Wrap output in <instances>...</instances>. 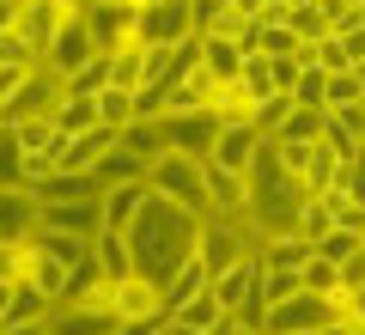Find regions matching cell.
Listing matches in <instances>:
<instances>
[{
	"label": "cell",
	"mask_w": 365,
	"mask_h": 335,
	"mask_svg": "<svg viewBox=\"0 0 365 335\" xmlns=\"http://www.w3.org/2000/svg\"><path fill=\"white\" fill-rule=\"evenodd\" d=\"M122 238H128V250H134V274H153V281L165 286L182 262L195 256V244H201V214L165 201V195H146V207L134 214V226H128Z\"/></svg>",
	"instance_id": "6da1fadb"
},
{
	"label": "cell",
	"mask_w": 365,
	"mask_h": 335,
	"mask_svg": "<svg viewBox=\"0 0 365 335\" xmlns=\"http://www.w3.org/2000/svg\"><path fill=\"white\" fill-rule=\"evenodd\" d=\"M250 226H256L262 244H274V238H292L299 232V207H304V183L292 177L280 159H274L268 134H262V153L256 165H250Z\"/></svg>",
	"instance_id": "7a4b0ae2"
},
{
	"label": "cell",
	"mask_w": 365,
	"mask_h": 335,
	"mask_svg": "<svg viewBox=\"0 0 365 335\" xmlns=\"http://www.w3.org/2000/svg\"><path fill=\"white\" fill-rule=\"evenodd\" d=\"M146 189L165 195V201H177V207H189V214H201V219L213 214V207H207V159L165 153L153 171H146Z\"/></svg>",
	"instance_id": "3957f363"
},
{
	"label": "cell",
	"mask_w": 365,
	"mask_h": 335,
	"mask_svg": "<svg viewBox=\"0 0 365 335\" xmlns=\"http://www.w3.org/2000/svg\"><path fill=\"white\" fill-rule=\"evenodd\" d=\"M250 250H262V238H256V226H250V219H220V214L201 219L195 256L207 262V274H220V269H232V262H244Z\"/></svg>",
	"instance_id": "277c9868"
},
{
	"label": "cell",
	"mask_w": 365,
	"mask_h": 335,
	"mask_svg": "<svg viewBox=\"0 0 365 335\" xmlns=\"http://www.w3.org/2000/svg\"><path fill=\"white\" fill-rule=\"evenodd\" d=\"M61 98H67V79L49 74V67H31V74L19 79V91H13V104H6V116H0V122H37V116L55 122Z\"/></svg>",
	"instance_id": "5b68a950"
},
{
	"label": "cell",
	"mask_w": 365,
	"mask_h": 335,
	"mask_svg": "<svg viewBox=\"0 0 365 335\" xmlns=\"http://www.w3.org/2000/svg\"><path fill=\"white\" fill-rule=\"evenodd\" d=\"M329 323H335V305L317 293H292L280 299V305H268V317H262V335H323Z\"/></svg>",
	"instance_id": "8992f818"
},
{
	"label": "cell",
	"mask_w": 365,
	"mask_h": 335,
	"mask_svg": "<svg viewBox=\"0 0 365 335\" xmlns=\"http://www.w3.org/2000/svg\"><path fill=\"white\" fill-rule=\"evenodd\" d=\"M91 55H104V49H98V37H91L86 13L73 6V13H67V25L55 31V43H49V55H43V67H49V74H61V79H73Z\"/></svg>",
	"instance_id": "52a82bcc"
},
{
	"label": "cell",
	"mask_w": 365,
	"mask_h": 335,
	"mask_svg": "<svg viewBox=\"0 0 365 335\" xmlns=\"http://www.w3.org/2000/svg\"><path fill=\"white\" fill-rule=\"evenodd\" d=\"M116 146H122V134L98 122V129L67 134V141H61V153H55V171H67V177H98V165H104Z\"/></svg>",
	"instance_id": "ba28073f"
},
{
	"label": "cell",
	"mask_w": 365,
	"mask_h": 335,
	"mask_svg": "<svg viewBox=\"0 0 365 335\" xmlns=\"http://www.w3.org/2000/svg\"><path fill=\"white\" fill-rule=\"evenodd\" d=\"M134 31H140V43H165V49H177L182 37H195V25H189V0L134 6Z\"/></svg>",
	"instance_id": "9c48e42d"
},
{
	"label": "cell",
	"mask_w": 365,
	"mask_h": 335,
	"mask_svg": "<svg viewBox=\"0 0 365 335\" xmlns=\"http://www.w3.org/2000/svg\"><path fill=\"white\" fill-rule=\"evenodd\" d=\"M73 6H79V0H19V25H13V31L37 49V61L49 55L55 31L67 25V13H73Z\"/></svg>",
	"instance_id": "30bf717a"
},
{
	"label": "cell",
	"mask_w": 365,
	"mask_h": 335,
	"mask_svg": "<svg viewBox=\"0 0 365 335\" xmlns=\"http://www.w3.org/2000/svg\"><path fill=\"white\" fill-rule=\"evenodd\" d=\"M165 141H170V153L207 159L213 141H220V116H213V110H182V116H165Z\"/></svg>",
	"instance_id": "8fae6325"
},
{
	"label": "cell",
	"mask_w": 365,
	"mask_h": 335,
	"mask_svg": "<svg viewBox=\"0 0 365 335\" xmlns=\"http://www.w3.org/2000/svg\"><path fill=\"white\" fill-rule=\"evenodd\" d=\"M140 317H153V323L170 317V311H165V286H158L153 274H128V281H116V323H140Z\"/></svg>",
	"instance_id": "7c38bea8"
},
{
	"label": "cell",
	"mask_w": 365,
	"mask_h": 335,
	"mask_svg": "<svg viewBox=\"0 0 365 335\" xmlns=\"http://www.w3.org/2000/svg\"><path fill=\"white\" fill-rule=\"evenodd\" d=\"M37 226H49V232H67V238H86V244H98V232H104V195L98 201H55L43 207Z\"/></svg>",
	"instance_id": "4fadbf2b"
},
{
	"label": "cell",
	"mask_w": 365,
	"mask_h": 335,
	"mask_svg": "<svg viewBox=\"0 0 365 335\" xmlns=\"http://www.w3.org/2000/svg\"><path fill=\"white\" fill-rule=\"evenodd\" d=\"M37 219H43V207L31 189H0V244H31Z\"/></svg>",
	"instance_id": "5bb4252c"
},
{
	"label": "cell",
	"mask_w": 365,
	"mask_h": 335,
	"mask_svg": "<svg viewBox=\"0 0 365 335\" xmlns=\"http://www.w3.org/2000/svg\"><path fill=\"white\" fill-rule=\"evenodd\" d=\"M256 274H262V250H250L244 262L220 269V274H213V286H207L213 305H220V311H244V305H250V293H256Z\"/></svg>",
	"instance_id": "9a60e30c"
},
{
	"label": "cell",
	"mask_w": 365,
	"mask_h": 335,
	"mask_svg": "<svg viewBox=\"0 0 365 335\" xmlns=\"http://www.w3.org/2000/svg\"><path fill=\"white\" fill-rule=\"evenodd\" d=\"M207 207L220 219H250V183L237 177V171L213 165V159H207Z\"/></svg>",
	"instance_id": "2e32d148"
},
{
	"label": "cell",
	"mask_w": 365,
	"mask_h": 335,
	"mask_svg": "<svg viewBox=\"0 0 365 335\" xmlns=\"http://www.w3.org/2000/svg\"><path fill=\"white\" fill-rule=\"evenodd\" d=\"M256 153H262V129H220V141H213V165H225V171H237V177H250V165H256Z\"/></svg>",
	"instance_id": "e0dca14e"
},
{
	"label": "cell",
	"mask_w": 365,
	"mask_h": 335,
	"mask_svg": "<svg viewBox=\"0 0 365 335\" xmlns=\"http://www.w3.org/2000/svg\"><path fill=\"white\" fill-rule=\"evenodd\" d=\"M146 195H153L146 183H110L104 189V232H128L134 214L146 207Z\"/></svg>",
	"instance_id": "ac0fdd59"
},
{
	"label": "cell",
	"mask_w": 365,
	"mask_h": 335,
	"mask_svg": "<svg viewBox=\"0 0 365 335\" xmlns=\"http://www.w3.org/2000/svg\"><path fill=\"white\" fill-rule=\"evenodd\" d=\"M341 189H347V165H341V159L329 153L323 141H317V153H311V171H304V195L329 201V195H341Z\"/></svg>",
	"instance_id": "d6986e66"
},
{
	"label": "cell",
	"mask_w": 365,
	"mask_h": 335,
	"mask_svg": "<svg viewBox=\"0 0 365 335\" xmlns=\"http://www.w3.org/2000/svg\"><path fill=\"white\" fill-rule=\"evenodd\" d=\"M122 153H134L146 171H153L158 159L170 153V141H165V122H128V129H122Z\"/></svg>",
	"instance_id": "ffe728a7"
},
{
	"label": "cell",
	"mask_w": 365,
	"mask_h": 335,
	"mask_svg": "<svg viewBox=\"0 0 365 335\" xmlns=\"http://www.w3.org/2000/svg\"><path fill=\"white\" fill-rule=\"evenodd\" d=\"M207 286H213L207 262H201V256H189V262H182V269L165 281V311H177V305H189V299H201Z\"/></svg>",
	"instance_id": "44dd1931"
},
{
	"label": "cell",
	"mask_w": 365,
	"mask_h": 335,
	"mask_svg": "<svg viewBox=\"0 0 365 335\" xmlns=\"http://www.w3.org/2000/svg\"><path fill=\"white\" fill-rule=\"evenodd\" d=\"M98 177H67V171H55V177L37 183V207H55V201H98Z\"/></svg>",
	"instance_id": "7402d4cb"
},
{
	"label": "cell",
	"mask_w": 365,
	"mask_h": 335,
	"mask_svg": "<svg viewBox=\"0 0 365 335\" xmlns=\"http://www.w3.org/2000/svg\"><path fill=\"white\" fill-rule=\"evenodd\" d=\"M91 256H98V269H104V281H110V286L134 274V250H128V238H122V232H98Z\"/></svg>",
	"instance_id": "603a6c76"
},
{
	"label": "cell",
	"mask_w": 365,
	"mask_h": 335,
	"mask_svg": "<svg viewBox=\"0 0 365 335\" xmlns=\"http://www.w3.org/2000/svg\"><path fill=\"white\" fill-rule=\"evenodd\" d=\"M201 67H207L220 86H232V79L244 74V49H237L232 37H201Z\"/></svg>",
	"instance_id": "cb8c5ba5"
},
{
	"label": "cell",
	"mask_w": 365,
	"mask_h": 335,
	"mask_svg": "<svg viewBox=\"0 0 365 335\" xmlns=\"http://www.w3.org/2000/svg\"><path fill=\"white\" fill-rule=\"evenodd\" d=\"M31 250H37V256H49V262H61V269H73V262H86V256H91V244H86V238L49 232V226H37V238H31Z\"/></svg>",
	"instance_id": "d4e9b609"
},
{
	"label": "cell",
	"mask_w": 365,
	"mask_h": 335,
	"mask_svg": "<svg viewBox=\"0 0 365 335\" xmlns=\"http://www.w3.org/2000/svg\"><path fill=\"white\" fill-rule=\"evenodd\" d=\"M110 86H122V91L146 86V43H128V49L110 55Z\"/></svg>",
	"instance_id": "484cf974"
},
{
	"label": "cell",
	"mask_w": 365,
	"mask_h": 335,
	"mask_svg": "<svg viewBox=\"0 0 365 335\" xmlns=\"http://www.w3.org/2000/svg\"><path fill=\"white\" fill-rule=\"evenodd\" d=\"M0 189H25V146L13 122H0Z\"/></svg>",
	"instance_id": "4316f807"
},
{
	"label": "cell",
	"mask_w": 365,
	"mask_h": 335,
	"mask_svg": "<svg viewBox=\"0 0 365 335\" xmlns=\"http://www.w3.org/2000/svg\"><path fill=\"white\" fill-rule=\"evenodd\" d=\"M37 274V250L31 244H0V286H25Z\"/></svg>",
	"instance_id": "83f0119b"
},
{
	"label": "cell",
	"mask_w": 365,
	"mask_h": 335,
	"mask_svg": "<svg viewBox=\"0 0 365 335\" xmlns=\"http://www.w3.org/2000/svg\"><path fill=\"white\" fill-rule=\"evenodd\" d=\"M287 25L299 31V43H323V37H329V13L317 6V0H299V6H287Z\"/></svg>",
	"instance_id": "f1b7e54d"
},
{
	"label": "cell",
	"mask_w": 365,
	"mask_h": 335,
	"mask_svg": "<svg viewBox=\"0 0 365 335\" xmlns=\"http://www.w3.org/2000/svg\"><path fill=\"white\" fill-rule=\"evenodd\" d=\"M359 98H365V79L353 74H329V86H323V110H359Z\"/></svg>",
	"instance_id": "f546056e"
},
{
	"label": "cell",
	"mask_w": 365,
	"mask_h": 335,
	"mask_svg": "<svg viewBox=\"0 0 365 335\" xmlns=\"http://www.w3.org/2000/svg\"><path fill=\"white\" fill-rule=\"evenodd\" d=\"M268 141H323V110H299V104H292L287 122H280Z\"/></svg>",
	"instance_id": "4dcf8cb0"
},
{
	"label": "cell",
	"mask_w": 365,
	"mask_h": 335,
	"mask_svg": "<svg viewBox=\"0 0 365 335\" xmlns=\"http://www.w3.org/2000/svg\"><path fill=\"white\" fill-rule=\"evenodd\" d=\"M49 311H55V299L49 293H37V286H19L13 293V311H6V323H49Z\"/></svg>",
	"instance_id": "1f68e13d"
},
{
	"label": "cell",
	"mask_w": 365,
	"mask_h": 335,
	"mask_svg": "<svg viewBox=\"0 0 365 335\" xmlns=\"http://www.w3.org/2000/svg\"><path fill=\"white\" fill-rule=\"evenodd\" d=\"M98 91H110V55H91V61L67 79V98H98Z\"/></svg>",
	"instance_id": "d6a6232c"
},
{
	"label": "cell",
	"mask_w": 365,
	"mask_h": 335,
	"mask_svg": "<svg viewBox=\"0 0 365 335\" xmlns=\"http://www.w3.org/2000/svg\"><path fill=\"white\" fill-rule=\"evenodd\" d=\"M98 122H104V129H128L134 122V91H122V86H110V91H98Z\"/></svg>",
	"instance_id": "836d02e7"
},
{
	"label": "cell",
	"mask_w": 365,
	"mask_h": 335,
	"mask_svg": "<svg viewBox=\"0 0 365 335\" xmlns=\"http://www.w3.org/2000/svg\"><path fill=\"white\" fill-rule=\"evenodd\" d=\"M55 129H61V134H86V129H98V98H61V110H55Z\"/></svg>",
	"instance_id": "e575fe53"
},
{
	"label": "cell",
	"mask_w": 365,
	"mask_h": 335,
	"mask_svg": "<svg viewBox=\"0 0 365 335\" xmlns=\"http://www.w3.org/2000/svg\"><path fill=\"white\" fill-rule=\"evenodd\" d=\"M237 86H244L256 104L280 98V91H274V67H268V55H244V74H237Z\"/></svg>",
	"instance_id": "d590c367"
},
{
	"label": "cell",
	"mask_w": 365,
	"mask_h": 335,
	"mask_svg": "<svg viewBox=\"0 0 365 335\" xmlns=\"http://www.w3.org/2000/svg\"><path fill=\"white\" fill-rule=\"evenodd\" d=\"M110 183H146V165H140L134 153H122V146H116V153L98 165V189H110Z\"/></svg>",
	"instance_id": "8d00e7d4"
},
{
	"label": "cell",
	"mask_w": 365,
	"mask_h": 335,
	"mask_svg": "<svg viewBox=\"0 0 365 335\" xmlns=\"http://www.w3.org/2000/svg\"><path fill=\"white\" fill-rule=\"evenodd\" d=\"M262 256H268L274 269H304V262L317 256V244H304V238L292 232V238H274V244H262Z\"/></svg>",
	"instance_id": "74e56055"
},
{
	"label": "cell",
	"mask_w": 365,
	"mask_h": 335,
	"mask_svg": "<svg viewBox=\"0 0 365 335\" xmlns=\"http://www.w3.org/2000/svg\"><path fill=\"white\" fill-rule=\"evenodd\" d=\"M299 281H304V293H317V299H329L335 305V293H341V274H335V262H323V256H311L299 269Z\"/></svg>",
	"instance_id": "f35d334b"
},
{
	"label": "cell",
	"mask_w": 365,
	"mask_h": 335,
	"mask_svg": "<svg viewBox=\"0 0 365 335\" xmlns=\"http://www.w3.org/2000/svg\"><path fill=\"white\" fill-rule=\"evenodd\" d=\"M353 250H365V238H359V232H341V226H329V232L317 238V256H323V262H335V269L353 256Z\"/></svg>",
	"instance_id": "ab89813d"
},
{
	"label": "cell",
	"mask_w": 365,
	"mask_h": 335,
	"mask_svg": "<svg viewBox=\"0 0 365 335\" xmlns=\"http://www.w3.org/2000/svg\"><path fill=\"white\" fill-rule=\"evenodd\" d=\"M220 317V305H213V293H201V299H189V305H177L170 311V323H182V329H201L207 335V323Z\"/></svg>",
	"instance_id": "60d3db41"
},
{
	"label": "cell",
	"mask_w": 365,
	"mask_h": 335,
	"mask_svg": "<svg viewBox=\"0 0 365 335\" xmlns=\"http://www.w3.org/2000/svg\"><path fill=\"white\" fill-rule=\"evenodd\" d=\"M329 226H335V219H329V201L304 195V207H299V238H304V244H317V238H323Z\"/></svg>",
	"instance_id": "b9f144b4"
},
{
	"label": "cell",
	"mask_w": 365,
	"mask_h": 335,
	"mask_svg": "<svg viewBox=\"0 0 365 335\" xmlns=\"http://www.w3.org/2000/svg\"><path fill=\"white\" fill-rule=\"evenodd\" d=\"M274 146V159H280V165L292 171V177L304 183V171H311V153H317V141H268Z\"/></svg>",
	"instance_id": "7bdbcfd3"
},
{
	"label": "cell",
	"mask_w": 365,
	"mask_h": 335,
	"mask_svg": "<svg viewBox=\"0 0 365 335\" xmlns=\"http://www.w3.org/2000/svg\"><path fill=\"white\" fill-rule=\"evenodd\" d=\"M0 67H19V74H31V67H43V61H37V49H31L19 31H6V37H0Z\"/></svg>",
	"instance_id": "ee69618b"
},
{
	"label": "cell",
	"mask_w": 365,
	"mask_h": 335,
	"mask_svg": "<svg viewBox=\"0 0 365 335\" xmlns=\"http://www.w3.org/2000/svg\"><path fill=\"white\" fill-rule=\"evenodd\" d=\"M323 86H329L323 67H304L299 86H292V104H299V110H323Z\"/></svg>",
	"instance_id": "f6af8a7d"
},
{
	"label": "cell",
	"mask_w": 365,
	"mask_h": 335,
	"mask_svg": "<svg viewBox=\"0 0 365 335\" xmlns=\"http://www.w3.org/2000/svg\"><path fill=\"white\" fill-rule=\"evenodd\" d=\"M311 55H317V67H323V74H347V67H353V55L341 49L335 37H323V43H311Z\"/></svg>",
	"instance_id": "bcb514c9"
},
{
	"label": "cell",
	"mask_w": 365,
	"mask_h": 335,
	"mask_svg": "<svg viewBox=\"0 0 365 335\" xmlns=\"http://www.w3.org/2000/svg\"><path fill=\"white\" fill-rule=\"evenodd\" d=\"M31 286H37V293H49V299H61L67 269H61V262H49V256H37V274H31Z\"/></svg>",
	"instance_id": "7dc6e473"
},
{
	"label": "cell",
	"mask_w": 365,
	"mask_h": 335,
	"mask_svg": "<svg viewBox=\"0 0 365 335\" xmlns=\"http://www.w3.org/2000/svg\"><path fill=\"white\" fill-rule=\"evenodd\" d=\"M335 274H341V293H347V299H353V293H365V250H353V256L341 262Z\"/></svg>",
	"instance_id": "c3c4849f"
},
{
	"label": "cell",
	"mask_w": 365,
	"mask_h": 335,
	"mask_svg": "<svg viewBox=\"0 0 365 335\" xmlns=\"http://www.w3.org/2000/svg\"><path fill=\"white\" fill-rule=\"evenodd\" d=\"M335 43H341L347 55H353V67H359V61H365V19H359V25H347V31H341Z\"/></svg>",
	"instance_id": "681fc988"
},
{
	"label": "cell",
	"mask_w": 365,
	"mask_h": 335,
	"mask_svg": "<svg viewBox=\"0 0 365 335\" xmlns=\"http://www.w3.org/2000/svg\"><path fill=\"white\" fill-rule=\"evenodd\" d=\"M341 195H347V201H365V153L347 165V189H341Z\"/></svg>",
	"instance_id": "f907efd6"
},
{
	"label": "cell",
	"mask_w": 365,
	"mask_h": 335,
	"mask_svg": "<svg viewBox=\"0 0 365 335\" xmlns=\"http://www.w3.org/2000/svg\"><path fill=\"white\" fill-rule=\"evenodd\" d=\"M19 79H25V74H19V67H0V116H6V104H13Z\"/></svg>",
	"instance_id": "816d5d0a"
},
{
	"label": "cell",
	"mask_w": 365,
	"mask_h": 335,
	"mask_svg": "<svg viewBox=\"0 0 365 335\" xmlns=\"http://www.w3.org/2000/svg\"><path fill=\"white\" fill-rule=\"evenodd\" d=\"M170 323V317H165ZM165 323H153V317H140V323H116V335H158Z\"/></svg>",
	"instance_id": "f5cc1de1"
},
{
	"label": "cell",
	"mask_w": 365,
	"mask_h": 335,
	"mask_svg": "<svg viewBox=\"0 0 365 335\" xmlns=\"http://www.w3.org/2000/svg\"><path fill=\"white\" fill-rule=\"evenodd\" d=\"M79 6H86V13H128L134 0H79Z\"/></svg>",
	"instance_id": "db71d44e"
},
{
	"label": "cell",
	"mask_w": 365,
	"mask_h": 335,
	"mask_svg": "<svg viewBox=\"0 0 365 335\" xmlns=\"http://www.w3.org/2000/svg\"><path fill=\"white\" fill-rule=\"evenodd\" d=\"M0 335H49V323H0Z\"/></svg>",
	"instance_id": "11a10c76"
},
{
	"label": "cell",
	"mask_w": 365,
	"mask_h": 335,
	"mask_svg": "<svg viewBox=\"0 0 365 335\" xmlns=\"http://www.w3.org/2000/svg\"><path fill=\"white\" fill-rule=\"evenodd\" d=\"M13 25H19V0H0V37H6Z\"/></svg>",
	"instance_id": "9f6ffc18"
},
{
	"label": "cell",
	"mask_w": 365,
	"mask_h": 335,
	"mask_svg": "<svg viewBox=\"0 0 365 335\" xmlns=\"http://www.w3.org/2000/svg\"><path fill=\"white\" fill-rule=\"evenodd\" d=\"M323 335H365V329H359V323H347V317H335V323H329Z\"/></svg>",
	"instance_id": "6f0895ef"
},
{
	"label": "cell",
	"mask_w": 365,
	"mask_h": 335,
	"mask_svg": "<svg viewBox=\"0 0 365 335\" xmlns=\"http://www.w3.org/2000/svg\"><path fill=\"white\" fill-rule=\"evenodd\" d=\"M13 293L19 286H0V323H6V311H13Z\"/></svg>",
	"instance_id": "680465c9"
},
{
	"label": "cell",
	"mask_w": 365,
	"mask_h": 335,
	"mask_svg": "<svg viewBox=\"0 0 365 335\" xmlns=\"http://www.w3.org/2000/svg\"><path fill=\"white\" fill-rule=\"evenodd\" d=\"M158 335H177V323H165V329H158Z\"/></svg>",
	"instance_id": "91938a15"
},
{
	"label": "cell",
	"mask_w": 365,
	"mask_h": 335,
	"mask_svg": "<svg viewBox=\"0 0 365 335\" xmlns=\"http://www.w3.org/2000/svg\"><path fill=\"white\" fill-rule=\"evenodd\" d=\"M177 335H201V329H182V323H177Z\"/></svg>",
	"instance_id": "94428289"
},
{
	"label": "cell",
	"mask_w": 365,
	"mask_h": 335,
	"mask_svg": "<svg viewBox=\"0 0 365 335\" xmlns=\"http://www.w3.org/2000/svg\"><path fill=\"white\" fill-rule=\"evenodd\" d=\"M134 6H158V0H134Z\"/></svg>",
	"instance_id": "6125c7cd"
},
{
	"label": "cell",
	"mask_w": 365,
	"mask_h": 335,
	"mask_svg": "<svg viewBox=\"0 0 365 335\" xmlns=\"http://www.w3.org/2000/svg\"><path fill=\"white\" fill-rule=\"evenodd\" d=\"M237 335H262V329H237Z\"/></svg>",
	"instance_id": "be15d7a7"
},
{
	"label": "cell",
	"mask_w": 365,
	"mask_h": 335,
	"mask_svg": "<svg viewBox=\"0 0 365 335\" xmlns=\"http://www.w3.org/2000/svg\"><path fill=\"white\" fill-rule=\"evenodd\" d=\"M359 116H365V98H359Z\"/></svg>",
	"instance_id": "e7e4bbea"
},
{
	"label": "cell",
	"mask_w": 365,
	"mask_h": 335,
	"mask_svg": "<svg viewBox=\"0 0 365 335\" xmlns=\"http://www.w3.org/2000/svg\"><path fill=\"white\" fill-rule=\"evenodd\" d=\"M359 13H365V0H359Z\"/></svg>",
	"instance_id": "03108f58"
},
{
	"label": "cell",
	"mask_w": 365,
	"mask_h": 335,
	"mask_svg": "<svg viewBox=\"0 0 365 335\" xmlns=\"http://www.w3.org/2000/svg\"><path fill=\"white\" fill-rule=\"evenodd\" d=\"M359 153H365V141H359Z\"/></svg>",
	"instance_id": "003e7915"
}]
</instances>
